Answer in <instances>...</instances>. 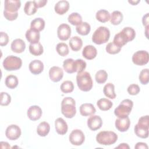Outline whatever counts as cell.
I'll use <instances>...</instances> for the list:
<instances>
[{"mask_svg": "<svg viewBox=\"0 0 149 149\" xmlns=\"http://www.w3.org/2000/svg\"><path fill=\"white\" fill-rule=\"evenodd\" d=\"M76 82L79 88L85 92L91 90L93 86V82L90 74L86 71L77 73Z\"/></svg>", "mask_w": 149, "mask_h": 149, "instance_id": "1", "label": "cell"}, {"mask_svg": "<svg viewBox=\"0 0 149 149\" xmlns=\"http://www.w3.org/2000/svg\"><path fill=\"white\" fill-rule=\"evenodd\" d=\"M61 112L67 118H72L76 113V102L72 97H65L61 102Z\"/></svg>", "mask_w": 149, "mask_h": 149, "instance_id": "2", "label": "cell"}, {"mask_svg": "<svg viewBox=\"0 0 149 149\" xmlns=\"http://www.w3.org/2000/svg\"><path fill=\"white\" fill-rule=\"evenodd\" d=\"M148 115L141 116L134 126V133L137 137L141 139H146L148 137Z\"/></svg>", "mask_w": 149, "mask_h": 149, "instance_id": "3", "label": "cell"}, {"mask_svg": "<svg viewBox=\"0 0 149 149\" xmlns=\"http://www.w3.org/2000/svg\"><path fill=\"white\" fill-rule=\"evenodd\" d=\"M118 135L112 131H101L96 136L98 143L104 146H110L116 142Z\"/></svg>", "mask_w": 149, "mask_h": 149, "instance_id": "4", "label": "cell"}, {"mask_svg": "<svg viewBox=\"0 0 149 149\" xmlns=\"http://www.w3.org/2000/svg\"><path fill=\"white\" fill-rule=\"evenodd\" d=\"M110 37V31L105 26L98 27L92 36V41L97 45L107 42Z\"/></svg>", "mask_w": 149, "mask_h": 149, "instance_id": "5", "label": "cell"}, {"mask_svg": "<svg viewBox=\"0 0 149 149\" xmlns=\"http://www.w3.org/2000/svg\"><path fill=\"white\" fill-rule=\"evenodd\" d=\"M133 102L129 99H125L115 109L114 113L118 118H126L130 113L133 108Z\"/></svg>", "mask_w": 149, "mask_h": 149, "instance_id": "6", "label": "cell"}, {"mask_svg": "<svg viewBox=\"0 0 149 149\" xmlns=\"http://www.w3.org/2000/svg\"><path fill=\"white\" fill-rule=\"evenodd\" d=\"M2 65L3 68L7 71L16 70L22 67V61L19 57L10 55L5 58Z\"/></svg>", "mask_w": 149, "mask_h": 149, "instance_id": "7", "label": "cell"}, {"mask_svg": "<svg viewBox=\"0 0 149 149\" xmlns=\"http://www.w3.org/2000/svg\"><path fill=\"white\" fill-rule=\"evenodd\" d=\"M132 59L134 64L139 66H143L148 62L149 54L146 51H138L133 54Z\"/></svg>", "mask_w": 149, "mask_h": 149, "instance_id": "8", "label": "cell"}, {"mask_svg": "<svg viewBox=\"0 0 149 149\" xmlns=\"http://www.w3.org/2000/svg\"><path fill=\"white\" fill-rule=\"evenodd\" d=\"M69 139L72 144L78 146L81 145L84 143L85 136L81 130L74 129L70 133Z\"/></svg>", "mask_w": 149, "mask_h": 149, "instance_id": "9", "label": "cell"}, {"mask_svg": "<svg viewBox=\"0 0 149 149\" xmlns=\"http://www.w3.org/2000/svg\"><path fill=\"white\" fill-rule=\"evenodd\" d=\"M21 129L16 125H10L8 126L5 131L6 137L10 140H16L21 135Z\"/></svg>", "mask_w": 149, "mask_h": 149, "instance_id": "10", "label": "cell"}, {"mask_svg": "<svg viewBox=\"0 0 149 149\" xmlns=\"http://www.w3.org/2000/svg\"><path fill=\"white\" fill-rule=\"evenodd\" d=\"M57 36L62 41L68 40L71 36V28L66 23L60 24L57 29Z\"/></svg>", "mask_w": 149, "mask_h": 149, "instance_id": "11", "label": "cell"}, {"mask_svg": "<svg viewBox=\"0 0 149 149\" xmlns=\"http://www.w3.org/2000/svg\"><path fill=\"white\" fill-rule=\"evenodd\" d=\"M102 120L101 118L98 115H91L87 119V126L93 131H95L101 127Z\"/></svg>", "mask_w": 149, "mask_h": 149, "instance_id": "12", "label": "cell"}, {"mask_svg": "<svg viewBox=\"0 0 149 149\" xmlns=\"http://www.w3.org/2000/svg\"><path fill=\"white\" fill-rule=\"evenodd\" d=\"M63 76V70L59 66H52L49 70V77L53 82L59 81Z\"/></svg>", "mask_w": 149, "mask_h": 149, "instance_id": "13", "label": "cell"}, {"mask_svg": "<svg viewBox=\"0 0 149 149\" xmlns=\"http://www.w3.org/2000/svg\"><path fill=\"white\" fill-rule=\"evenodd\" d=\"M42 109L38 105H33L29 107L27 111V115L29 119L33 121L40 119L42 115Z\"/></svg>", "mask_w": 149, "mask_h": 149, "instance_id": "14", "label": "cell"}, {"mask_svg": "<svg viewBox=\"0 0 149 149\" xmlns=\"http://www.w3.org/2000/svg\"><path fill=\"white\" fill-rule=\"evenodd\" d=\"M115 125L119 132H126L129 129L130 125V119L128 116L126 118H118L115 120Z\"/></svg>", "mask_w": 149, "mask_h": 149, "instance_id": "15", "label": "cell"}, {"mask_svg": "<svg viewBox=\"0 0 149 149\" xmlns=\"http://www.w3.org/2000/svg\"><path fill=\"white\" fill-rule=\"evenodd\" d=\"M21 6V2L19 0H6L4 2V10L10 12H17Z\"/></svg>", "mask_w": 149, "mask_h": 149, "instance_id": "16", "label": "cell"}, {"mask_svg": "<svg viewBox=\"0 0 149 149\" xmlns=\"http://www.w3.org/2000/svg\"><path fill=\"white\" fill-rule=\"evenodd\" d=\"M55 127L56 133L61 135L65 134L67 133L68 129L67 123L62 118H58L55 120Z\"/></svg>", "mask_w": 149, "mask_h": 149, "instance_id": "17", "label": "cell"}, {"mask_svg": "<svg viewBox=\"0 0 149 149\" xmlns=\"http://www.w3.org/2000/svg\"><path fill=\"white\" fill-rule=\"evenodd\" d=\"M29 69L32 74L37 75L43 71L44 64L41 61L35 59L29 63Z\"/></svg>", "mask_w": 149, "mask_h": 149, "instance_id": "18", "label": "cell"}, {"mask_svg": "<svg viewBox=\"0 0 149 149\" xmlns=\"http://www.w3.org/2000/svg\"><path fill=\"white\" fill-rule=\"evenodd\" d=\"M82 55L86 59L91 60L96 57L97 55V50L93 45H87L84 47L82 51Z\"/></svg>", "mask_w": 149, "mask_h": 149, "instance_id": "19", "label": "cell"}, {"mask_svg": "<svg viewBox=\"0 0 149 149\" xmlns=\"http://www.w3.org/2000/svg\"><path fill=\"white\" fill-rule=\"evenodd\" d=\"M79 110L80 114L84 116H91L96 112L94 106L91 103H84L81 104Z\"/></svg>", "mask_w": 149, "mask_h": 149, "instance_id": "20", "label": "cell"}, {"mask_svg": "<svg viewBox=\"0 0 149 149\" xmlns=\"http://www.w3.org/2000/svg\"><path fill=\"white\" fill-rule=\"evenodd\" d=\"M10 48L13 52L20 54L24 51L26 48V44L23 40L20 38H16L12 42Z\"/></svg>", "mask_w": 149, "mask_h": 149, "instance_id": "21", "label": "cell"}, {"mask_svg": "<svg viewBox=\"0 0 149 149\" xmlns=\"http://www.w3.org/2000/svg\"><path fill=\"white\" fill-rule=\"evenodd\" d=\"M69 9V3L65 0L58 1L54 6L55 12L60 15H62L66 13Z\"/></svg>", "mask_w": 149, "mask_h": 149, "instance_id": "22", "label": "cell"}, {"mask_svg": "<svg viewBox=\"0 0 149 149\" xmlns=\"http://www.w3.org/2000/svg\"><path fill=\"white\" fill-rule=\"evenodd\" d=\"M25 36L26 40L30 44H36L39 42V40L40 38V32L37 31L30 29L26 31Z\"/></svg>", "mask_w": 149, "mask_h": 149, "instance_id": "23", "label": "cell"}, {"mask_svg": "<svg viewBox=\"0 0 149 149\" xmlns=\"http://www.w3.org/2000/svg\"><path fill=\"white\" fill-rule=\"evenodd\" d=\"M69 44L72 51H78L83 46V41L79 37L74 36L70 39Z\"/></svg>", "mask_w": 149, "mask_h": 149, "instance_id": "24", "label": "cell"}, {"mask_svg": "<svg viewBox=\"0 0 149 149\" xmlns=\"http://www.w3.org/2000/svg\"><path fill=\"white\" fill-rule=\"evenodd\" d=\"M45 24V21L41 17H37L31 22L30 29L40 32L44 30Z\"/></svg>", "mask_w": 149, "mask_h": 149, "instance_id": "25", "label": "cell"}, {"mask_svg": "<svg viewBox=\"0 0 149 149\" xmlns=\"http://www.w3.org/2000/svg\"><path fill=\"white\" fill-rule=\"evenodd\" d=\"M50 126L47 122H41L37 128V133L41 137L46 136L49 132Z\"/></svg>", "mask_w": 149, "mask_h": 149, "instance_id": "26", "label": "cell"}, {"mask_svg": "<svg viewBox=\"0 0 149 149\" xmlns=\"http://www.w3.org/2000/svg\"><path fill=\"white\" fill-rule=\"evenodd\" d=\"M103 93L107 97L111 99H114L116 96L115 93V86L111 83H108L104 86Z\"/></svg>", "mask_w": 149, "mask_h": 149, "instance_id": "27", "label": "cell"}, {"mask_svg": "<svg viewBox=\"0 0 149 149\" xmlns=\"http://www.w3.org/2000/svg\"><path fill=\"white\" fill-rule=\"evenodd\" d=\"M97 105L98 108L101 111H106L112 108L113 104L112 101H111L109 100L102 98L98 100V101L97 102Z\"/></svg>", "mask_w": 149, "mask_h": 149, "instance_id": "28", "label": "cell"}, {"mask_svg": "<svg viewBox=\"0 0 149 149\" xmlns=\"http://www.w3.org/2000/svg\"><path fill=\"white\" fill-rule=\"evenodd\" d=\"M29 49L30 54L34 56L41 55L44 51L43 47L40 42L36 44H30Z\"/></svg>", "mask_w": 149, "mask_h": 149, "instance_id": "29", "label": "cell"}, {"mask_svg": "<svg viewBox=\"0 0 149 149\" xmlns=\"http://www.w3.org/2000/svg\"><path fill=\"white\" fill-rule=\"evenodd\" d=\"M95 17L100 22L105 23L110 20V13L107 10L101 9L97 12Z\"/></svg>", "mask_w": 149, "mask_h": 149, "instance_id": "30", "label": "cell"}, {"mask_svg": "<svg viewBox=\"0 0 149 149\" xmlns=\"http://www.w3.org/2000/svg\"><path fill=\"white\" fill-rule=\"evenodd\" d=\"M123 18V16L121 12L115 10L110 15V22L113 25H118L122 22Z\"/></svg>", "mask_w": 149, "mask_h": 149, "instance_id": "31", "label": "cell"}, {"mask_svg": "<svg viewBox=\"0 0 149 149\" xmlns=\"http://www.w3.org/2000/svg\"><path fill=\"white\" fill-rule=\"evenodd\" d=\"M76 30L78 34L81 36H86L90 33L91 30V26L87 22H84L76 26Z\"/></svg>", "mask_w": 149, "mask_h": 149, "instance_id": "32", "label": "cell"}, {"mask_svg": "<svg viewBox=\"0 0 149 149\" xmlns=\"http://www.w3.org/2000/svg\"><path fill=\"white\" fill-rule=\"evenodd\" d=\"M5 83L7 87L10 89H13L17 86L19 80L16 76L9 74L6 77Z\"/></svg>", "mask_w": 149, "mask_h": 149, "instance_id": "33", "label": "cell"}, {"mask_svg": "<svg viewBox=\"0 0 149 149\" xmlns=\"http://www.w3.org/2000/svg\"><path fill=\"white\" fill-rule=\"evenodd\" d=\"M127 42L128 41H127L126 37L125 36V35L123 34V33L122 31H120L119 33L115 34V36H114V38H113V42L114 44H115L116 45H118L121 48L123 45L126 44L127 43Z\"/></svg>", "mask_w": 149, "mask_h": 149, "instance_id": "34", "label": "cell"}, {"mask_svg": "<svg viewBox=\"0 0 149 149\" xmlns=\"http://www.w3.org/2000/svg\"><path fill=\"white\" fill-rule=\"evenodd\" d=\"M68 20L71 24L77 26L82 23V17L79 13L73 12L69 15Z\"/></svg>", "mask_w": 149, "mask_h": 149, "instance_id": "35", "label": "cell"}, {"mask_svg": "<svg viewBox=\"0 0 149 149\" xmlns=\"http://www.w3.org/2000/svg\"><path fill=\"white\" fill-rule=\"evenodd\" d=\"M37 11V8L34 1H27L26 2L24 7V13L29 16L34 15Z\"/></svg>", "mask_w": 149, "mask_h": 149, "instance_id": "36", "label": "cell"}, {"mask_svg": "<svg viewBox=\"0 0 149 149\" xmlns=\"http://www.w3.org/2000/svg\"><path fill=\"white\" fill-rule=\"evenodd\" d=\"M74 61L72 58L65 59L63 62V68L65 71L68 73H73L75 72L74 67Z\"/></svg>", "mask_w": 149, "mask_h": 149, "instance_id": "37", "label": "cell"}, {"mask_svg": "<svg viewBox=\"0 0 149 149\" xmlns=\"http://www.w3.org/2000/svg\"><path fill=\"white\" fill-rule=\"evenodd\" d=\"M56 51L58 54L62 56H66L69 52L68 45L64 42L58 43L56 46Z\"/></svg>", "mask_w": 149, "mask_h": 149, "instance_id": "38", "label": "cell"}, {"mask_svg": "<svg viewBox=\"0 0 149 149\" xmlns=\"http://www.w3.org/2000/svg\"><path fill=\"white\" fill-rule=\"evenodd\" d=\"M60 88L62 92L63 93H70L73 91L74 85L72 81L70 80H66L61 84Z\"/></svg>", "mask_w": 149, "mask_h": 149, "instance_id": "39", "label": "cell"}, {"mask_svg": "<svg viewBox=\"0 0 149 149\" xmlns=\"http://www.w3.org/2000/svg\"><path fill=\"white\" fill-rule=\"evenodd\" d=\"M108 78L107 72L104 70H100L95 73V79L98 84L104 83Z\"/></svg>", "mask_w": 149, "mask_h": 149, "instance_id": "40", "label": "cell"}, {"mask_svg": "<svg viewBox=\"0 0 149 149\" xmlns=\"http://www.w3.org/2000/svg\"><path fill=\"white\" fill-rule=\"evenodd\" d=\"M121 31L123 33L128 42L133 40L136 37L135 30L132 27H126L123 28Z\"/></svg>", "mask_w": 149, "mask_h": 149, "instance_id": "41", "label": "cell"}, {"mask_svg": "<svg viewBox=\"0 0 149 149\" xmlns=\"http://www.w3.org/2000/svg\"><path fill=\"white\" fill-rule=\"evenodd\" d=\"M86 62L81 59H77L74 61V67L75 72L80 73L83 72L84 70L86 69Z\"/></svg>", "mask_w": 149, "mask_h": 149, "instance_id": "42", "label": "cell"}, {"mask_svg": "<svg viewBox=\"0 0 149 149\" xmlns=\"http://www.w3.org/2000/svg\"><path fill=\"white\" fill-rule=\"evenodd\" d=\"M121 48V47L116 45L113 42H111L107 45L105 50L109 54H116L120 51Z\"/></svg>", "mask_w": 149, "mask_h": 149, "instance_id": "43", "label": "cell"}, {"mask_svg": "<svg viewBox=\"0 0 149 149\" xmlns=\"http://www.w3.org/2000/svg\"><path fill=\"white\" fill-rule=\"evenodd\" d=\"M148 76H149L148 69L146 68V69H143L140 72L139 76V80L140 82L143 85H146V84H148V81H149Z\"/></svg>", "mask_w": 149, "mask_h": 149, "instance_id": "44", "label": "cell"}, {"mask_svg": "<svg viewBox=\"0 0 149 149\" xmlns=\"http://www.w3.org/2000/svg\"><path fill=\"white\" fill-rule=\"evenodd\" d=\"M11 101L10 95L6 92L1 93V102L0 104L2 106H7L8 105Z\"/></svg>", "mask_w": 149, "mask_h": 149, "instance_id": "45", "label": "cell"}, {"mask_svg": "<svg viewBox=\"0 0 149 149\" xmlns=\"http://www.w3.org/2000/svg\"><path fill=\"white\" fill-rule=\"evenodd\" d=\"M127 91L130 95H135L139 93L140 91V87L136 84H132L127 87Z\"/></svg>", "mask_w": 149, "mask_h": 149, "instance_id": "46", "label": "cell"}, {"mask_svg": "<svg viewBox=\"0 0 149 149\" xmlns=\"http://www.w3.org/2000/svg\"><path fill=\"white\" fill-rule=\"evenodd\" d=\"M3 16L5 17L6 19L9 21H13L17 19L18 16V12L15 13H10L9 12H7L6 10H3Z\"/></svg>", "mask_w": 149, "mask_h": 149, "instance_id": "47", "label": "cell"}, {"mask_svg": "<svg viewBox=\"0 0 149 149\" xmlns=\"http://www.w3.org/2000/svg\"><path fill=\"white\" fill-rule=\"evenodd\" d=\"M9 42V36L8 35L3 31L1 32V37H0V45L3 47L8 44Z\"/></svg>", "mask_w": 149, "mask_h": 149, "instance_id": "48", "label": "cell"}, {"mask_svg": "<svg viewBox=\"0 0 149 149\" xmlns=\"http://www.w3.org/2000/svg\"><path fill=\"white\" fill-rule=\"evenodd\" d=\"M37 8H42L44 7L47 3V0H36V1H33Z\"/></svg>", "mask_w": 149, "mask_h": 149, "instance_id": "49", "label": "cell"}, {"mask_svg": "<svg viewBox=\"0 0 149 149\" xmlns=\"http://www.w3.org/2000/svg\"><path fill=\"white\" fill-rule=\"evenodd\" d=\"M134 148H135L136 149H141V148H142V149H144H144H145V148L147 149V148H148V147L147 144L146 143H145L138 142V143H137L135 145Z\"/></svg>", "mask_w": 149, "mask_h": 149, "instance_id": "50", "label": "cell"}, {"mask_svg": "<svg viewBox=\"0 0 149 149\" xmlns=\"http://www.w3.org/2000/svg\"><path fill=\"white\" fill-rule=\"evenodd\" d=\"M142 23H143V26L145 27L148 26L149 22H148V13L143 16V19H142Z\"/></svg>", "mask_w": 149, "mask_h": 149, "instance_id": "51", "label": "cell"}, {"mask_svg": "<svg viewBox=\"0 0 149 149\" xmlns=\"http://www.w3.org/2000/svg\"><path fill=\"white\" fill-rule=\"evenodd\" d=\"M116 148H129V146L126 143H121L118 147H116Z\"/></svg>", "mask_w": 149, "mask_h": 149, "instance_id": "52", "label": "cell"}, {"mask_svg": "<svg viewBox=\"0 0 149 149\" xmlns=\"http://www.w3.org/2000/svg\"><path fill=\"white\" fill-rule=\"evenodd\" d=\"M1 147H2V146H4V147H3L2 148H10V145H9V143H7V142L1 141Z\"/></svg>", "mask_w": 149, "mask_h": 149, "instance_id": "53", "label": "cell"}, {"mask_svg": "<svg viewBox=\"0 0 149 149\" xmlns=\"http://www.w3.org/2000/svg\"><path fill=\"white\" fill-rule=\"evenodd\" d=\"M128 2L132 5H136L139 2H140V1H128Z\"/></svg>", "mask_w": 149, "mask_h": 149, "instance_id": "54", "label": "cell"}, {"mask_svg": "<svg viewBox=\"0 0 149 149\" xmlns=\"http://www.w3.org/2000/svg\"><path fill=\"white\" fill-rule=\"evenodd\" d=\"M148 26L146 27V36L147 38H148V35H147V33H148Z\"/></svg>", "mask_w": 149, "mask_h": 149, "instance_id": "55", "label": "cell"}]
</instances>
